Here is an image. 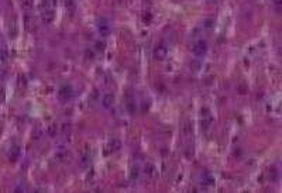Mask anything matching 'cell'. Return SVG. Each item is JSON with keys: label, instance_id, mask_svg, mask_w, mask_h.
<instances>
[{"label": "cell", "instance_id": "obj_1", "mask_svg": "<svg viewBox=\"0 0 282 193\" xmlns=\"http://www.w3.org/2000/svg\"><path fill=\"white\" fill-rule=\"evenodd\" d=\"M192 51H193V54H195L196 57H203L204 54L207 52V44H206V41L199 40L197 42H195Z\"/></svg>", "mask_w": 282, "mask_h": 193}, {"label": "cell", "instance_id": "obj_2", "mask_svg": "<svg viewBox=\"0 0 282 193\" xmlns=\"http://www.w3.org/2000/svg\"><path fill=\"white\" fill-rule=\"evenodd\" d=\"M168 54V48L165 44H157L155 48H154V57H155V59H158V61H162V59H165V57H167Z\"/></svg>", "mask_w": 282, "mask_h": 193}, {"label": "cell", "instance_id": "obj_3", "mask_svg": "<svg viewBox=\"0 0 282 193\" xmlns=\"http://www.w3.org/2000/svg\"><path fill=\"white\" fill-rule=\"evenodd\" d=\"M212 123H213V117L210 114L209 109H202V127L204 130H207L212 126Z\"/></svg>", "mask_w": 282, "mask_h": 193}, {"label": "cell", "instance_id": "obj_4", "mask_svg": "<svg viewBox=\"0 0 282 193\" xmlns=\"http://www.w3.org/2000/svg\"><path fill=\"white\" fill-rule=\"evenodd\" d=\"M98 28H99V33L106 37V35L110 34V23H109L106 18H100L98 23Z\"/></svg>", "mask_w": 282, "mask_h": 193}, {"label": "cell", "instance_id": "obj_5", "mask_svg": "<svg viewBox=\"0 0 282 193\" xmlns=\"http://www.w3.org/2000/svg\"><path fill=\"white\" fill-rule=\"evenodd\" d=\"M58 95H59V97H61L62 100H69V99L74 96V90H72V87L71 86L65 85V86H62L61 89H59Z\"/></svg>", "mask_w": 282, "mask_h": 193}, {"label": "cell", "instance_id": "obj_6", "mask_svg": "<svg viewBox=\"0 0 282 193\" xmlns=\"http://www.w3.org/2000/svg\"><path fill=\"white\" fill-rule=\"evenodd\" d=\"M113 103H114V97H113V95H105L102 99V104L106 109H110L111 106H113Z\"/></svg>", "mask_w": 282, "mask_h": 193}, {"label": "cell", "instance_id": "obj_7", "mask_svg": "<svg viewBox=\"0 0 282 193\" xmlns=\"http://www.w3.org/2000/svg\"><path fill=\"white\" fill-rule=\"evenodd\" d=\"M20 156V147H17V145H14V147H12V149H10V152H8V158H10V161H17V158Z\"/></svg>", "mask_w": 282, "mask_h": 193}, {"label": "cell", "instance_id": "obj_8", "mask_svg": "<svg viewBox=\"0 0 282 193\" xmlns=\"http://www.w3.org/2000/svg\"><path fill=\"white\" fill-rule=\"evenodd\" d=\"M52 17H54L52 10L47 7V8L44 10V13H42V18H44V21H45V23H49V21L52 20Z\"/></svg>", "mask_w": 282, "mask_h": 193}, {"label": "cell", "instance_id": "obj_9", "mask_svg": "<svg viewBox=\"0 0 282 193\" xmlns=\"http://www.w3.org/2000/svg\"><path fill=\"white\" fill-rule=\"evenodd\" d=\"M145 175H147L148 178H152L154 175H155V166L151 164L145 165Z\"/></svg>", "mask_w": 282, "mask_h": 193}, {"label": "cell", "instance_id": "obj_10", "mask_svg": "<svg viewBox=\"0 0 282 193\" xmlns=\"http://www.w3.org/2000/svg\"><path fill=\"white\" fill-rule=\"evenodd\" d=\"M182 132H184L185 136H189V134L192 132V124L189 123V121H185V123L182 124Z\"/></svg>", "mask_w": 282, "mask_h": 193}, {"label": "cell", "instance_id": "obj_11", "mask_svg": "<svg viewBox=\"0 0 282 193\" xmlns=\"http://www.w3.org/2000/svg\"><path fill=\"white\" fill-rule=\"evenodd\" d=\"M120 147H121V142H120L119 140H113L110 142V149L111 151H117Z\"/></svg>", "mask_w": 282, "mask_h": 193}, {"label": "cell", "instance_id": "obj_12", "mask_svg": "<svg viewBox=\"0 0 282 193\" xmlns=\"http://www.w3.org/2000/svg\"><path fill=\"white\" fill-rule=\"evenodd\" d=\"M57 132H58V127H57V124H51L48 127V134L51 137H54V136H57Z\"/></svg>", "mask_w": 282, "mask_h": 193}, {"label": "cell", "instance_id": "obj_13", "mask_svg": "<svg viewBox=\"0 0 282 193\" xmlns=\"http://www.w3.org/2000/svg\"><path fill=\"white\" fill-rule=\"evenodd\" d=\"M270 179L271 181H277V179H278V173H277V169L275 168L270 169Z\"/></svg>", "mask_w": 282, "mask_h": 193}, {"label": "cell", "instance_id": "obj_14", "mask_svg": "<svg viewBox=\"0 0 282 193\" xmlns=\"http://www.w3.org/2000/svg\"><path fill=\"white\" fill-rule=\"evenodd\" d=\"M10 37H16V34H17V25H16V23H13V24H10Z\"/></svg>", "mask_w": 282, "mask_h": 193}, {"label": "cell", "instance_id": "obj_15", "mask_svg": "<svg viewBox=\"0 0 282 193\" xmlns=\"http://www.w3.org/2000/svg\"><path fill=\"white\" fill-rule=\"evenodd\" d=\"M138 173H140V171H138V168L135 166V168H133V171H131V179L134 181V179H137L138 178Z\"/></svg>", "mask_w": 282, "mask_h": 193}, {"label": "cell", "instance_id": "obj_16", "mask_svg": "<svg viewBox=\"0 0 282 193\" xmlns=\"http://www.w3.org/2000/svg\"><path fill=\"white\" fill-rule=\"evenodd\" d=\"M23 7L31 8L33 7V0H23Z\"/></svg>", "mask_w": 282, "mask_h": 193}, {"label": "cell", "instance_id": "obj_17", "mask_svg": "<svg viewBox=\"0 0 282 193\" xmlns=\"http://www.w3.org/2000/svg\"><path fill=\"white\" fill-rule=\"evenodd\" d=\"M212 23H213V20H210V18H209V20H206V21H204V25H206V27H207V28H209V27H212Z\"/></svg>", "mask_w": 282, "mask_h": 193}, {"label": "cell", "instance_id": "obj_18", "mask_svg": "<svg viewBox=\"0 0 282 193\" xmlns=\"http://www.w3.org/2000/svg\"><path fill=\"white\" fill-rule=\"evenodd\" d=\"M96 45H98V48H99V49H100V48L103 49V44H100V42H98V44H96Z\"/></svg>", "mask_w": 282, "mask_h": 193}, {"label": "cell", "instance_id": "obj_19", "mask_svg": "<svg viewBox=\"0 0 282 193\" xmlns=\"http://www.w3.org/2000/svg\"><path fill=\"white\" fill-rule=\"evenodd\" d=\"M275 4H281V0H274Z\"/></svg>", "mask_w": 282, "mask_h": 193}]
</instances>
